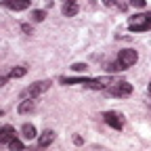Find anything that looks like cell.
<instances>
[{
    "instance_id": "1",
    "label": "cell",
    "mask_w": 151,
    "mask_h": 151,
    "mask_svg": "<svg viewBox=\"0 0 151 151\" xmlns=\"http://www.w3.org/2000/svg\"><path fill=\"white\" fill-rule=\"evenodd\" d=\"M137 61H139V52H137L134 48H124V50H120L118 59L109 65V69H113V71H124V69L132 67Z\"/></svg>"
},
{
    "instance_id": "2",
    "label": "cell",
    "mask_w": 151,
    "mask_h": 151,
    "mask_svg": "<svg viewBox=\"0 0 151 151\" xmlns=\"http://www.w3.org/2000/svg\"><path fill=\"white\" fill-rule=\"evenodd\" d=\"M128 27L132 32H147L151 29V13H137L128 19Z\"/></svg>"
},
{
    "instance_id": "3",
    "label": "cell",
    "mask_w": 151,
    "mask_h": 151,
    "mask_svg": "<svg viewBox=\"0 0 151 151\" xmlns=\"http://www.w3.org/2000/svg\"><path fill=\"white\" fill-rule=\"evenodd\" d=\"M50 88V80H40V82H34L29 84L27 88L21 90V99H36V97H40V94H44L46 90Z\"/></svg>"
},
{
    "instance_id": "4",
    "label": "cell",
    "mask_w": 151,
    "mask_h": 151,
    "mask_svg": "<svg viewBox=\"0 0 151 151\" xmlns=\"http://www.w3.org/2000/svg\"><path fill=\"white\" fill-rule=\"evenodd\" d=\"M105 90H107V94H111V97H130L132 94V84L126 82V80H116Z\"/></svg>"
},
{
    "instance_id": "5",
    "label": "cell",
    "mask_w": 151,
    "mask_h": 151,
    "mask_svg": "<svg viewBox=\"0 0 151 151\" xmlns=\"http://www.w3.org/2000/svg\"><path fill=\"white\" fill-rule=\"evenodd\" d=\"M113 82H116V78H111V76H103V78H86L84 80V86L86 88H92V90H105Z\"/></svg>"
},
{
    "instance_id": "6",
    "label": "cell",
    "mask_w": 151,
    "mask_h": 151,
    "mask_svg": "<svg viewBox=\"0 0 151 151\" xmlns=\"http://www.w3.org/2000/svg\"><path fill=\"white\" fill-rule=\"evenodd\" d=\"M101 118H103V122H105L107 126H111L113 130H122V128H124V118H122V113H118V111H105Z\"/></svg>"
},
{
    "instance_id": "7",
    "label": "cell",
    "mask_w": 151,
    "mask_h": 151,
    "mask_svg": "<svg viewBox=\"0 0 151 151\" xmlns=\"http://www.w3.org/2000/svg\"><path fill=\"white\" fill-rule=\"evenodd\" d=\"M32 0H2V6L9 11H25L29 9Z\"/></svg>"
},
{
    "instance_id": "8",
    "label": "cell",
    "mask_w": 151,
    "mask_h": 151,
    "mask_svg": "<svg viewBox=\"0 0 151 151\" xmlns=\"http://www.w3.org/2000/svg\"><path fill=\"white\" fill-rule=\"evenodd\" d=\"M15 128L13 126H2L0 128V145H9L13 139H15Z\"/></svg>"
},
{
    "instance_id": "9",
    "label": "cell",
    "mask_w": 151,
    "mask_h": 151,
    "mask_svg": "<svg viewBox=\"0 0 151 151\" xmlns=\"http://www.w3.org/2000/svg\"><path fill=\"white\" fill-rule=\"evenodd\" d=\"M52 141H55V132L52 130H44L42 134H38V149H46Z\"/></svg>"
},
{
    "instance_id": "10",
    "label": "cell",
    "mask_w": 151,
    "mask_h": 151,
    "mask_svg": "<svg viewBox=\"0 0 151 151\" xmlns=\"http://www.w3.org/2000/svg\"><path fill=\"white\" fill-rule=\"evenodd\" d=\"M21 137H23L25 141H34V139L38 137L36 126H34V124H29V122H27V124H23V126H21Z\"/></svg>"
},
{
    "instance_id": "11",
    "label": "cell",
    "mask_w": 151,
    "mask_h": 151,
    "mask_svg": "<svg viewBox=\"0 0 151 151\" xmlns=\"http://www.w3.org/2000/svg\"><path fill=\"white\" fill-rule=\"evenodd\" d=\"M34 109H36V101L34 99H25V101L19 103V107H17V111L21 113V116H27V113H32Z\"/></svg>"
},
{
    "instance_id": "12",
    "label": "cell",
    "mask_w": 151,
    "mask_h": 151,
    "mask_svg": "<svg viewBox=\"0 0 151 151\" xmlns=\"http://www.w3.org/2000/svg\"><path fill=\"white\" fill-rule=\"evenodd\" d=\"M63 15H65V17L78 15V4H76V2H65V4H63Z\"/></svg>"
},
{
    "instance_id": "13",
    "label": "cell",
    "mask_w": 151,
    "mask_h": 151,
    "mask_svg": "<svg viewBox=\"0 0 151 151\" xmlns=\"http://www.w3.org/2000/svg\"><path fill=\"white\" fill-rule=\"evenodd\" d=\"M25 73H27V69H25V67H13V69L9 71L6 78H21V76H25Z\"/></svg>"
},
{
    "instance_id": "14",
    "label": "cell",
    "mask_w": 151,
    "mask_h": 151,
    "mask_svg": "<svg viewBox=\"0 0 151 151\" xmlns=\"http://www.w3.org/2000/svg\"><path fill=\"white\" fill-rule=\"evenodd\" d=\"M9 149H11V151H23V143H21V141H19V139L15 137V139L9 143Z\"/></svg>"
},
{
    "instance_id": "15",
    "label": "cell",
    "mask_w": 151,
    "mask_h": 151,
    "mask_svg": "<svg viewBox=\"0 0 151 151\" xmlns=\"http://www.w3.org/2000/svg\"><path fill=\"white\" fill-rule=\"evenodd\" d=\"M44 17H46V11H34L32 13V21L40 23V21H44Z\"/></svg>"
},
{
    "instance_id": "16",
    "label": "cell",
    "mask_w": 151,
    "mask_h": 151,
    "mask_svg": "<svg viewBox=\"0 0 151 151\" xmlns=\"http://www.w3.org/2000/svg\"><path fill=\"white\" fill-rule=\"evenodd\" d=\"M86 67H88L86 63H73V65H71V69H73V71H78V73L86 71Z\"/></svg>"
},
{
    "instance_id": "17",
    "label": "cell",
    "mask_w": 151,
    "mask_h": 151,
    "mask_svg": "<svg viewBox=\"0 0 151 151\" xmlns=\"http://www.w3.org/2000/svg\"><path fill=\"white\" fill-rule=\"evenodd\" d=\"M130 4L137 9H145V0H130Z\"/></svg>"
},
{
    "instance_id": "18",
    "label": "cell",
    "mask_w": 151,
    "mask_h": 151,
    "mask_svg": "<svg viewBox=\"0 0 151 151\" xmlns=\"http://www.w3.org/2000/svg\"><path fill=\"white\" fill-rule=\"evenodd\" d=\"M73 143H76V145H82V137L76 134V137H73Z\"/></svg>"
},
{
    "instance_id": "19",
    "label": "cell",
    "mask_w": 151,
    "mask_h": 151,
    "mask_svg": "<svg viewBox=\"0 0 151 151\" xmlns=\"http://www.w3.org/2000/svg\"><path fill=\"white\" fill-rule=\"evenodd\" d=\"M21 29H23V32H25V34H29V32H32V27H29V25H27V23H23V25H21Z\"/></svg>"
},
{
    "instance_id": "20",
    "label": "cell",
    "mask_w": 151,
    "mask_h": 151,
    "mask_svg": "<svg viewBox=\"0 0 151 151\" xmlns=\"http://www.w3.org/2000/svg\"><path fill=\"white\" fill-rule=\"evenodd\" d=\"M2 116H4V111H2V109H0V118H2Z\"/></svg>"
},
{
    "instance_id": "21",
    "label": "cell",
    "mask_w": 151,
    "mask_h": 151,
    "mask_svg": "<svg viewBox=\"0 0 151 151\" xmlns=\"http://www.w3.org/2000/svg\"><path fill=\"white\" fill-rule=\"evenodd\" d=\"M147 88H149V92H151V82H149V86H147Z\"/></svg>"
},
{
    "instance_id": "22",
    "label": "cell",
    "mask_w": 151,
    "mask_h": 151,
    "mask_svg": "<svg viewBox=\"0 0 151 151\" xmlns=\"http://www.w3.org/2000/svg\"><path fill=\"white\" fill-rule=\"evenodd\" d=\"M67 2H76V0H67Z\"/></svg>"
}]
</instances>
